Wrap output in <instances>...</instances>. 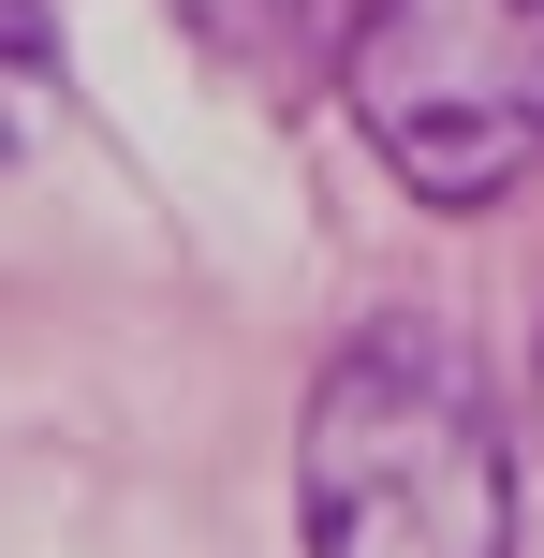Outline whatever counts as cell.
Segmentation results:
<instances>
[{"mask_svg":"<svg viewBox=\"0 0 544 558\" xmlns=\"http://www.w3.org/2000/svg\"><path fill=\"white\" fill-rule=\"evenodd\" d=\"M294 530L310 558H516V456L442 324L383 308L324 353L294 412Z\"/></svg>","mask_w":544,"mask_h":558,"instance_id":"1","label":"cell"},{"mask_svg":"<svg viewBox=\"0 0 544 558\" xmlns=\"http://www.w3.org/2000/svg\"><path fill=\"white\" fill-rule=\"evenodd\" d=\"M339 104L412 206H500L544 162V0H353Z\"/></svg>","mask_w":544,"mask_h":558,"instance_id":"2","label":"cell"},{"mask_svg":"<svg viewBox=\"0 0 544 558\" xmlns=\"http://www.w3.org/2000/svg\"><path fill=\"white\" fill-rule=\"evenodd\" d=\"M177 29L206 59H235L251 88H310V74H339L353 0H177Z\"/></svg>","mask_w":544,"mask_h":558,"instance_id":"3","label":"cell"},{"mask_svg":"<svg viewBox=\"0 0 544 558\" xmlns=\"http://www.w3.org/2000/svg\"><path fill=\"white\" fill-rule=\"evenodd\" d=\"M45 104H59V15L45 0H0V162L45 133Z\"/></svg>","mask_w":544,"mask_h":558,"instance_id":"4","label":"cell"},{"mask_svg":"<svg viewBox=\"0 0 544 558\" xmlns=\"http://www.w3.org/2000/svg\"><path fill=\"white\" fill-rule=\"evenodd\" d=\"M530 412H544V353H530Z\"/></svg>","mask_w":544,"mask_h":558,"instance_id":"5","label":"cell"}]
</instances>
